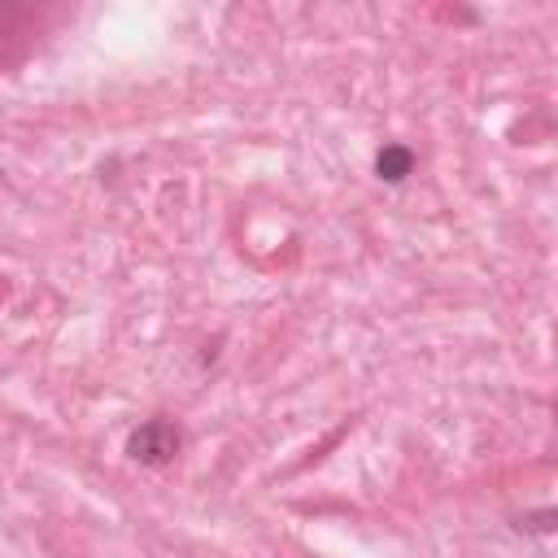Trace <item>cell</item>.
<instances>
[{"label": "cell", "instance_id": "cell-1", "mask_svg": "<svg viewBox=\"0 0 558 558\" xmlns=\"http://www.w3.org/2000/svg\"><path fill=\"white\" fill-rule=\"evenodd\" d=\"M179 449H183V432L170 423V418H144L135 432H131V440H126V453L140 462V466H166V462H174L179 458Z\"/></svg>", "mask_w": 558, "mask_h": 558}, {"label": "cell", "instance_id": "cell-2", "mask_svg": "<svg viewBox=\"0 0 558 558\" xmlns=\"http://www.w3.org/2000/svg\"><path fill=\"white\" fill-rule=\"evenodd\" d=\"M410 170H414V153H410L405 144H384V148L375 153V174H379L384 183H401Z\"/></svg>", "mask_w": 558, "mask_h": 558}, {"label": "cell", "instance_id": "cell-3", "mask_svg": "<svg viewBox=\"0 0 558 558\" xmlns=\"http://www.w3.org/2000/svg\"><path fill=\"white\" fill-rule=\"evenodd\" d=\"M519 527H523V532H541V536H545V532H554V510L523 514V519H519Z\"/></svg>", "mask_w": 558, "mask_h": 558}]
</instances>
